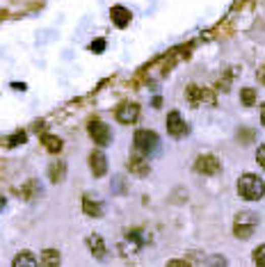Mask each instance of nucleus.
I'll list each match as a JSON object with an SVG mask.
<instances>
[{"instance_id": "f257e3e1", "label": "nucleus", "mask_w": 265, "mask_h": 267, "mask_svg": "<svg viewBox=\"0 0 265 267\" xmlns=\"http://www.w3.org/2000/svg\"><path fill=\"white\" fill-rule=\"evenodd\" d=\"M238 192L247 201H258L265 194V180L258 178L256 174H242L238 178Z\"/></svg>"}, {"instance_id": "f03ea898", "label": "nucleus", "mask_w": 265, "mask_h": 267, "mask_svg": "<svg viewBox=\"0 0 265 267\" xmlns=\"http://www.w3.org/2000/svg\"><path fill=\"white\" fill-rule=\"evenodd\" d=\"M256 226H258V217L249 210H242L236 215V224H233V233L240 240H249L254 235Z\"/></svg>"}, {"instance_id": "7ed1b4c3", "label": "nucleus", "mask_w": 265, "mask_h": 267, "mask_svg": "<svg viewBox=\"0 0 265 267\" xmlns=\"http://www.w3.org/2000/svg\"><path fill=\"white\" fill-rule=\"evenodd\" d=\"M132 144H135L137 153H142V156H151V153L158 151V135L153 133V130H137L135 137H132Z\"/></svg>"}, {"instance_id": "20e7f679", "label": "nucleus", "mask_w": 265, "mask_h": 267, "mask_svg": "<svg viewBox=\"0 0 265 267\" xmlns=\"http://www.w3.org/2000/svg\"><path fill=\"white\" fill-rule=\"evenodd\" d=\"M89 137L94 139L96 146H108V144L112 142V130L101 119H91L89 121Z\"/></svg>"}, {"instance_id": "39448f33", "label": "nucleus", "mask_w": 265, "mask_h": 267, "mask_svg": "<svg viewBox=\"0 0 265 267\" xmlns=\"http://www.w3.org/2000/svg\"><path fill=\"white\" fill-rule=\"evenodd\" d=\"M114 117H117L119 124L130 126V124H135L137 117H140V105H137V103L126 101V103H121V105H117V110H114Z\"/></svg>"}, {"instance_id": "423d86ee", "label": "nucleus", "mask_w": 265, "mask_h": 267, "mask_svg": "<svg viewBox=\"0 0 265 267\" xmlns=\"http://www.w3.org/2000/svg\"><path fill=\"white\" fill-rule=\"evenodd\" d=\"M194 169L199 171V174L215 176V174H219V169H222V162H219L215 156H199L194 162Z\"/></svg>"}, {"instance_id": "0eeeda50", "label": "nucleus", "mask_w": 265, "mask_h": 267, "mask_svg": "<svg viewBox=\"0 0 265 267\" xmlns=\"http://www.w3.org/2000/svg\"><path fill=\"white\" fill-rule=\"evenodd\" d=\"M167 133L172 135V137H183V135L187 133V126L178 110H172L167 115Z\"/></svg>"}, {"instance_id": "6e6552de", "label": "nucleus", "mask_w": 265, "mask_h": 267, "mask_svg": "<svg viewBox=\"0 0 265 267\" xmlns=\"http://www.w3.org/2000/svg\"><path fill=\"white\" fill-rule=\"evenodd\" d=\"M89 169H91V174H94L96 178H101V176L108 174V158L103 156V151H91Z\"/></svg>"}, {"instance_id": "1a4fd4ad", "label": "nucleus", "mask_w": 265, "mask_h": 267, "mask_svg": "<svg viewBox=\"0 0 265 267\" xmlns=\"http://www.w3.org/2000/svg\"><path fill=\"white\" fill-rule=\"evenodd\" d=\"M110 19H112V23L117 25V28H128V25H130L132 14H130V10H126V7L114 5L112 10H110Z\"/></svg>"}, {"instance_id": "9d476101", "label": "nucleus", "mask_w": 265, "mask_h": 267, "mask_svg": "<svg viewBox=\"0 0 265 267\" xmlns=\"http://www.w3.org/2000/svg\"><path fill=\"white\" fill-rule=\"evenodd\" d=\"M187 98H190V103L192 105H196V103H210V105H213L215 103V96H213V92H210V89H201V87H194V85H192V87H187Z\"/></svg>"}, {"instance_id": "9b49d317", "label": "nucleus", "mask_w": 265, "mask_h": 267, "mask_svg": "<svg viewBox=\"0 0 265 267\" xmlns=\"http://www.w3.org/2000/svg\"><path fill=\"white\" fill-rule=\"evenodd\" d=\"M128 171L144 178V176H149L151 167H149V162L144 160V156H142V153H137V156H130V160H128Z\"/></svg>"}, {"instance_id": "f8f14e48", "label": "nucleus", "mask_w": 265, "mask_h": 267, "mask_svg": "<svg viewBox=\"0 0 265 267\" xmlns=\"http://www.w3.org/2000/svg\"><path fill=\"white\" fill-rule=\"evenodd\" d=\"M87 244H89L91 253H94L98 260H105L108 251H105V242H103V238H101V235H89V238H87Z\"/></svg>"}, {"instance_id": "ddd939ff", "label": "nucleus", "mask_w": 265, "mask_h": 267, "mask_svg": "<svg viewBox=\"0 0 265 267\" xmlns=\"http://www.w3.org/2000/svg\"><path fill=\"white\" fill-rule=\"evenodd\" d=\"M48 178L50 183H64V178H67V165L64 162H53V165L48 167Z\"/></svg>"}, {"instance_id": "4468645a", "label": "nucleus", "mask_w": 265, "mask_h": 267, "mask_svg": "<svg viewBox=\"0 0 265 267\" xmlns=\"http://www.w3.org/2000/svg\"><path fill=\"white\" fill-rule=\"evenodd\" d=\"M82 210H85L87 217H94V219H98V217L103 215V206H101L98 201H91L89 197L82 199Z\"/></svg>"}, {"instance_id": "2eb2a0df", "label": "nucleus", "mask_w": 265, "mask_h": 267, "mask_svg": "<svg viewBox=\"0 0 265 267\" xmlns=\"http://www.w3.org/2000/svg\"><path fill=\"white\" fill-rule=\"evenodd\" d=\"M41 146H46L48 153H59L62 151V139L57 135H41Z\"/></svg>"}, {"instance_id": "dca6fc26", "label": "nucleus", "mask_w": 265, "mask_h": 267, "mask_svg": "<svg viewBox=\"0 0 265 267\" xmlns=\"http://www.w3.org/2000/svg\"><path fill=\"white\" fill-rule=\"evenodd\" d=\"M12 265L14 267H35L37 258H35V253H30V251H21V253H16Z\"/></svg>"}, {"instance_id": "f3484780", "label": "nucleus", "mask_w": 265, "mask_h": 267, "mask_svg": "<svg viewBox=\"0 0 265 267\" xmlns=\"http://www.w3.org/2000/svg\"><path fill=\"white\" fill-rule=\"evenodd\" d=\"M37 194H39V183H37V180H27L25 187H21V197L27 199V201H32Z\"/></svg>"}, {"instance_id": "a211bd4d", "label": "nucleus", "mask_w": 265, "mask_h": 267, "mask_svg": "<svg viewBox=\"0 0 265 267\" xmlns=\"http://www.w3.org/2000/svg\"><path fill=\"white\" fill-rule=\"evenodd\" d=\"M41 265H48V267L59 265V253L55 251V249H46V251L41 253Z\"/></svg>"}, {"instance_id": "6ab92c4d", "label": "nucleus", "mask_w": 265, "mask_h": 267, "mask_svg": "<svg viewBox=\"0 0 265 267\" xmlns=\"http://www.w3.org/2000/svg\"><path fill=\"white\" fill-rule=\"evenodd\" d=\"M240 101H242V105H247V107H251L256 103V92L251 87H245L240 92Z\"/></svg>"}, {"instance_id": "aec40b11", "label": "nucleus", "mask_w": 265, "mask_h": 267, "mask_svg": "<svg viewBox=\"0 0 265 267\" xmlns=\"http://www.w3.org/2000/svg\"><path fill=\"white\" fill-rule=\"evenodd\" d=\"M25 137H27V135H25V133H23V130H18V133H14V135H12V137H9V139H7V146H9V148H14V146H18V144H23V142H25Z\"/></svg>"}, {"instance_id": "412c9836", "label": "nucleus", "mask_w": 265, "mask_h": 267, "mask_svg": "<svg viewBox=\"0 0 265 267\" xmlns=\"http://www.w3.org/2000/svg\"><path fill=\"white\" fill-rule=\"evenodd\" d=\"M254 262L260 267H265V244H260V247L254 251Z\"/></svg>"}, {"instance_id": "4be33fe9", "label": "nucleus", "mask_w": 265, "mask_h": 267, "mask_svg": "<svg viewBox=\"0 0 265 267\" xmlns=\"http://www.w3.org/2000/svg\"><path fill=\"white\" fill-rule=\"evenodd\" d=\"M256 162L265 169V144H263V146H258V151H256Z\"/></svg>"}, {"instance_id": "5701e85b", "label": "nucleus", "mask_w": 265, "mask_h": 267, "mask_svg": "<svg viewBox=\"0 0 265 267\" xmlns=\"http://www.w3.org/2000/svg\"><path fill=\"white\" fill-rule=\"evenodd\" d=\"M91 51H94V53H103L105 51V42H103V39H98V42L91 44Z\"/></svg>"}, {"instance_id": "b1692460", "label": "nucleus", "mask_w": 265, "mask_h": 267, "mask_svg": "<svg viewBox=\"0 0 265 267\" xmlns=\"http://www.w3.org/2000/svg\"><path fill=\"white\" fill-rule=\"evenodd\" d=\"M256 78H258L260 83L265 85V66H260V69H258V73H256Z\"/></svg>"}, {"instance_id": "393cba45", "label": "nucleus", "mask_w": 265, "mask_h": 267, "mask_svg": "<svg viewBox=\"0 0 265 267\" xmlns=\"http://www.w3.org/2000/svg\"><path fill=\"white\" fill-rule=\"evenodd\" d=\"M260 124L265 126V103H263V107H260Z\"/></svg>"}, {"instance_id": "a878e982", "label": "nucleus", "mask_w": 265, "mask_h": 267, "mask_svg": "<svg viewBox=\"0 0 265 267\" xmlns=\"http://www.w3.org/2000/svg\"><path fill=\"white\" fill-rule=\"evenodd\" d=\"M0 208H5V199H0Z\"/></svg>"}]
</instances>
